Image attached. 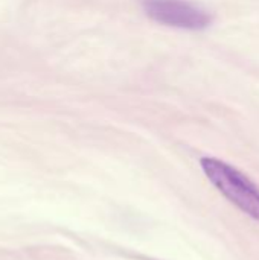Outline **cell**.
<instances>
[{
  "label": "cell",
  "instance_id": "cell-1",
  "mask_svg": "<svg viewBox=\"0 0 259 260\" xmlns=\"http://www.w3.org/2000/svg\"><path fill=\"white\" fill-rule=\"evenodd\" d=\"M200 165L209 181L232 204L259 221V189L253 181L229 163L214 157H203Z\"/></svg>",
  "mask_w": 259,
  "mask_h": 260
},
{
  "label": "cell",
  "instance_id": "cell-2",
  "mask_svg": "<svg viewBox=\"0 0 259 260\" xmlns=\"http://www.w3.org/2000/svg\"><path fill=\"white\" fill-rule=\"evenodd\" d=\"M145 14L165 26L198 30L211 24V15L188 0H142Z\"/></svg>",
  "mask_w": 259,
  "mask_h": 260
}]
</instances>
